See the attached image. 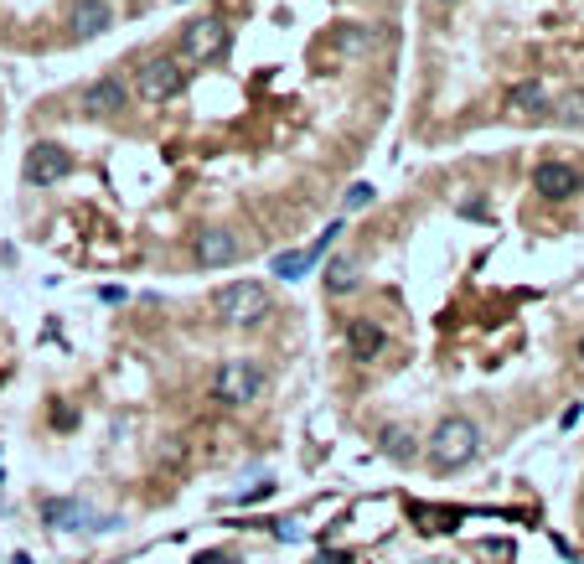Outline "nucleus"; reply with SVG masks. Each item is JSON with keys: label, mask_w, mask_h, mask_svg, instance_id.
I'll list each match as a JSON object with an SVG mask.
<instances>
[{"label": "nucleus", "mask_w": 584, "mask_h": 564, "mask_svg": "<svg viewBox=\"0 0 584 564\" xmlns=\"http://www.w3.org/2000/svg\"><path fill=\"white\" fill-rule=\"evenodd\" d=\"M476 451H481V430L466 414H445L429 435V466L435 471H460L466 461H476Z\"/></svg>", "instance_id": "f257e3e1"}, {"label": "nucleus", "mask_w": 584, "mask_h": 564, "mask_svg": "<svg viewBox=\"0 0 584 564\" xmlns=\"http://www.w3.org/2000/svg\"><path fill=\"white\" fill-rule=\"evenodd\" d=\"M212 306H218V316L228 326H259L269 316V290L259 280H233V285H223L218 295H212Z\"/></svg>", "instance_id": "f03ea898"}, {"label": "nucleus", "mask_w": 584, "mask_h": 564, "mask_svg": "<svg viewBox=\"0 0 584 564\" xmlns=\"http://www.w3.org/2000/svg\"><path fill=\"white\" fill-rule=\"evenodd\" d=\"M264 394V373L254 368V363H243V358H233V363H223L218 373H212V399L218 404H254Z\"/></svg>", "instance_id": "7ed1b4c3"}, {"label": "nucleus", "mask_w": 584, "mask_h": 564, "mask_svg": "<svg viewBox=\"0 0 584 564\" xmlns=\"http://www.w3.org/2000/svg\"><path fill=\"white\" fill-rule=\"evenodd\" d=\"M181 83H187V68L176 63V57H150V63H140L135 73V94L145 104H166L181 94Z\"/></svg>", "instance_id": "20e7f679"}, {"label": "nucleus", "mask_w": 584, "mask_h": 564, "mask_svg": "<svg viewBox=\"0 0 584 564\" xmlns=\"http://www.w3.org/2000/svg\"><path fill=\"white\" fill-rule=\"evenodd\" d=\"M228 52V21L223 16H197L187 21V32H181V57L187 63H212V57Z\"/></svg>", "instance_id": "39448f33"}, {"label": "nucleus", "mask_w": 584, "mask_h": 564, "mask_svg": "<svg viewBox=\"0 0 584 564\" xmlns=\"http://www.w3.org/2000/svg\"><path fill=\"white\" fill-rule=\"evenodd\" d=\"M68 171H73V156L63 151V145H52V140L32 145V151H26V166H21L26 187H52V182H63Z\"/></svg>", "instance_id": "423d86ee"}, {"label": "nucleus", "mask_w": 584, "mask_h": 564, "mask_svg": "<svg viewBox=\"0 0 584 564\" xmlns=\"http://www.w3.org/2000/svg\"><path fill=\"white\" fill-rule=\"evenodd\" d=\"M553 99H559V94H553L548 78H528V83L507 88V114H512V120H548Z\"/></svg>", "instance_id": "0eeeda50"}, {"label": "nucleus", "mask_w": 584, "mask_h": 564, "mask_svg": "<svg viewBox=\"0 0 584 564\" xmlns=\"http://www.w3.org/2000/svg\"><path fill=\"white\" fill-rule=\"evenodd\" d=\"M238 254H243V244H238V233H233V228H197L192 259L202 264V270H223V264H233Z\"/></svg>", "instance_id": "6e6552de"}, {"label": "nucleus", "mask_w": 584, "mask_h": 564, "mask_svg": "<svg viewBox=\"0 0 584 564\" xmlns=\"http://www.w3.org/2000/svg\"><path fill=\"white\" fill-rule=\"evenodd\" d=\"M533 187H538V197L543 202H569V197H579V171L569 166V161H543L538 171H533Z\"/></svg>", "instance_id": "1a4fd4ad"}, {"label": "nucleus", "mask_w": 584, "mask_h": 564, "mask_svg": "<svg viewBox=\"0 0 584 564\" xmlns=\"http://www.w3.org/2000/svg\"><path fill=\"white\" fill-rule=\"evenodd\" d=\"M109 26H114L109 0H78V6H73V37H78V42H94V37H104Z\"/></svg>", "instance_id": "9d476101"}, {"label": "nucleus", "mask_w": 584, "mask_h": 564, "mask_svg": "<svg viewBox=\"0 0 584 564\" xmlns=\"http://www.w3.org/2000/svg\"><path fill=\"white\" fill-rule=\"evenodd\" d=\"M83 109H88V114H119V109H125V83H119V78L88 83V88H83Z\"/></svg>", "instance_id": "9b49d317"}, {"label": "nucleus", "mask_w": 584, "mask_h": 564, "mask_svg": "<svg viewBox=\"0 0 584 564\" xmlns=\"http://www.w3.org/2000/svg\"><path fill=\"white\" fill-rule=\"evenodd\" d=\"M383 342H388V337H383L378 321H352V326H347V347H352L357 363H373L378 352H383Z\"/></svg>", "instance_id": "f8f14e48"}, {"label": "nucleus", "mask_w": 584, "mask_h": 564, "mask_svg": "<svg viewBox=\"0 0 584 564\" xmlns=\"http://www.w3.org/2000/svg\"><path fill=\"white\" fill-rule=\"evenodd\" d=\"M42 518L52 528H83V502H73V497H42Z\"/></svg>", "instance_id": "ddd939ff"}, {"label": "nucleus", "mask_w": 584, "mask_h": 564, "mask_svg": "<svg viewBox=\"0 0 584 564\" xmlns=\"http://www.w3.org/2000/svg\"><path fill=\"white\" fill-rule=\"evenodd\" d=\"M548 120H559V125H574L584 130V88H564L559 99H553V114Z\"/></svg>", "instance_id": "4468645a"}, {"label": "nucleus", "mask_w": 584, "mask_h": 564, "mask_svg": "<svg viewBox=\"0 0 584 564\" xmlns=\"http://www.w3.org/2000/svg\"><path fill=\"white\" fill-rule=\"evenodd\" d=\"M352 285H357V259L336 254V259L326 264V295H347Z\"/></svg>", "instance_id": "2eb2a0df"}, {"label": "nucleus", "mask_w": 584, "mask_h": 564, "mask_svg": "<svg viewBox=\"0 0 584 564\" xmlns=\"http://www.w3.org/2000/svg\"><path fill=\"white\" fill-rule=\"evenodd\" d=\"M378 445H383V456H393L398 466H409V461H414V435H409L404 425H388Z\"/></svg>", "instance_id": "dca6fc26"}, {"label": "nucleus", "mask_w": 584, "mask_h": 564, "mask_svg": "<svg viewBox=\"0 0 584 564\" xmlns=\"http://www.w3.org/2000/svg\"><path fill=\"white\" fill-rule=\"evenodd\" d=\"M305 270H311V264H305V249H295V254H280V259H274V275H280V280H300Z\"/></svg>", "instance_id": "f3484780"}, {"label": "nucleus", "mask_w": 584, "mask_h": 564, "mask_svg": "<svg viewBox=\"0 0 584 564\" xmlns=\"http://www.w3.org/2000/svg\"><path fill=\"white\" fill-rule=\"evenodd\" d=\"M336 233H342V223H331V228H321V239L311 244V249H305V264H321V254L336 244Z\"/></svg>", "instance_id": "a211bd4d"}, {"label": "nucleus", "mask_w": 584, "mask_h": 564, "mask_svg": "<svg viewBox=\"0 0 584 564\" xmlns=\"http://www.w3.org/2000/svg\"><path fill=\"white\" fill-rule=\"evenodd\" d=\"M373 197H378L373 187H367V182H357V187H352V192L342 197V207H347V213H357V207H367V202H373Z\"/></svg>", "instance_id": "6ab92c4d"}, {"label": "nucleus", "mask_w": 584, "mask_h": 564, "mask_svg": "<svg viewBox=\"0 0 584 564\" xmlns=\"http://www.w3.org/2000/svg\"><path fill=\"white\" fill-rule=\"evenodd\" d=\"M336 42L352 47V52H362V47H367V32H362V26H342V32H336Z\"/></svg>", "instance_id": "aec40b11"}, {"label": "nucleus", "mask_w": 584, "mask_h": 564, "mask_svg": "<svg viewBox=\"0 0 584 564\" xmlns=\"http://www.w3.org/2000/svg\"><path fill=\"white\" fill-rule=\"evenodd\" d=\"M197 564H233V559H223V554H202Z\"/></svg>", "instance_id": "412c9836"}, {"label": "nucleus", "mask_w": 584, "mask_h": 564, "mask_svg": "<svg viewBox=\"0 0 584 564\" xmlns=\"http://www.w3.org/2000/svg\"><path fill=\"white\" fill-rule=\"evenodd\" d=\"M579 363H584V337H579Z\"/></svg>", "instance_id": "4be33fe9"}, {"label": "nucleus", "mask_w": 584, "mask_h": 564, "mask_svg": "<svg viewBox=\"0 0 584 564\" xmlns=\"http://www.w3.org/2000/svg\"><path fill=\"white\" fill-rule=\"evenodd\" d=\"M445 6H450V0H445Z\"/></svg>", "instance_id": "5701e85b"}]
</instances>
